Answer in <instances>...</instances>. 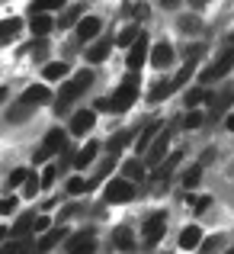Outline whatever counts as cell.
I'll return each instance as SVG.
<instances>
[{
    "label": "cell",
    "mask_w": 234,
    "mask_h": 254,
    "mask_svg": "<svg viewBox=\"0 0 234 254\" xmlns=\"http://www.w3.org/2000/svg\"><path fill=\"white\" fill-rule=\"evenodd\" d=\"M135 100H138V74L132 71V74L119 84V90L109 97V113H125Z\"/></svg>",
    "instance_id": "1"
},
{
    "label": "cell",
    "mask_w": 234,
    "mask_h": 254,
    "mask_svg": "<svg viewBox=\"0 0 234 254\" xmlns=\"http://www.w3.org/2000/svg\"><path fill=\"white\" fill-rule=\"evenodd\" d=\"M90 84H93V71H77L74 81H68V84L61 87V93H58V113L68 110L71 100H77V97H80V93H84Z\"/></svg>",
    "instance_id": "2"
},
{
    "label": "cell",
    "mask_w": 234,
    "mask_h": 254,
    "mask_svg": "<svg viewBox=\"0 0 234 254\" xmlns=\"http://www.w3.org/2000/svg\"><path fill=\"white\" fill-rule=\"evenodd\" d=\"M167 145H170V129H160L157 138H151V145L144 148V168H157L167 155Z\"/></svg>",
    "instance_id": "3"
},
{
    "label": "cell",
    "mask_w": 234,
    "mask_h": 254,
    "mask_svg": "<svg viewBox=\"0 0 234 254\" xmlns=\"http://www.w3.org/2000/svg\"><path fill=\"white\" fill-rule=\"evenodd\" d=\"M231 68H234V49H228L222 58H218V62H212L209 68L202 71V77H199V81H202V84H212V81H218V77L231 74Z\"/></svg>",
    "instance_id": "4"
},
{
    "label": "cell",
    "mask_w": 234,
    "mask_h": 254,
    "mask_svg": "<svg viewBox=\"0 0 234 254\" xmlns=\"http://www.w3.org/2000/svg\"><path fill=\"white\" fill-rule=\"evenodd\" d=\"M106 203H129L132 196H135V187H132V180H109L106 184Z\"/></svg>",
    "instance_id": "5"
},
{
    "label": "cell",
    "mask_w": 234,
    "mask_h": 254,
    "mask_svg": "<svg viewBox=\"0 0 234 254\" xmlns=\"http://www.w3.org/2000/svg\"><path fill=\"white\" fill-rule=\"evenodd\" d=\"M144 62H148V39L138 32V39L129 45V58H125V64H129V71H138Z\"/></svg>",
    "instance_id": "6"
},
{
    "label": "cell",
    "mask_w": 234,
    "mask_h": 254,
    "mask_svg": "<svg viewBox=\"0 0 234 254\" xmlns=\"http://www.w3.org/2000/svg\"><path fill=\"white\" fill-rule=\"evenodd\" d=\"M164 225H167V212H154V216H148V222H144V235H148V248H154V245L164 238Z\"/></svg>",
    "instance_id": "7"
},
{
    "label": "cell",
    "mask_w": 234,
    "mask_h": 254,
    "mask_svg": "<svg viewBox=\"0 0 234 254\" xmlns=\"http://www.w3.org/2000/svg\"><path fill=\"white\" fill-rule=\"evenodd\" d=\"M93 123H96V113L93 110H77L74 116H71V132H74V135H87V132L93 129Z\"/></svg>",
    "instance_id": "8"
},
{
    "label": "cell",
    "mask_w": 234,
    "mask_h": 254,
    "mask_svg": "<svg viewBox=\"0 0 234 254\" xmlns=\"http://www.w3.org/2000/svg\"><path fill=\"white\" fill-rule=\"evenodd\" d=\"M55 19L48 16V13H32V19H29V29H32V36L36 39H42V36H48L51 29H55Z\"/></svg>",
    "instance_id": "9"
},
{
    "label": "cell",
    "mask_w": 234,
    "mask_h": 254,
    "mask_svg": "<svg viewBox=\"0 0 234 254\" xmlns=\"http://www.w3.org/2000/svg\"><path fill=\"white\" fill-rule=\"evenodd\" d=\"M99 29H103V23H99L96 16H80V19H77V42H87V39H93Z\"/></svg>",
    "instance_id": "10"
},
{
    "label": "cell",
    "mask_w": 234,
    "mask_h": 254,
    "mask_svg": "<svg viewBox=\"0 0 234 254\" xmlns=\"http://www.w3.org/2000/svg\"><path fill=\"white\" fill-rule=\"evenodd\" d=\"M151 64H154V68H170V64H173L170 42H157L154 45V52H151Z\"/></svg>",
    "instance_id": "11"
},
{
    "label": "cell",
    "mask_w": 234,
    "mask_h": 254,
    "mask_svg": "<svg viewBox=\"0 0 234 254\" xmlns=\"http://www.w3.org/2000/svg\"><path fill=\"white\" fill-rule=\"evenodd\" d=\"M199 242H202V232H199V225H186V229L180 232V248H183V251L199 248Z\"/></svg>",
    "instance_id": "12"
},
{
    "label": "cell",
    "mask_w": 234,
    "mask_h": 254,
    "mask_svg": "<svg viewBox=\"0 0 234 254\" xmlns=\"http://www.w3.org/2000/svg\"><path fill=\"white\" fill-rule=\"evenodd\" d=\"M23 100H26V103H32V106L48 103V100H51V90H48V87H42V84H32V87H26Z\"/></svg>",
    "instance_id": "13"
},
{
    "label": "cell",
    "mask_w": 234,
    "mask_h": 254,
    "mask_svg": "<svg viewBox=\"0 0 234 254\" xmlns=\"http://www.w3.org/2000/svg\"><path fill=\"white\" fill-rule=\"evenodd\" d=\"M19 29H23V19H16V16L0 19V45L10 42V39H16V36H19Z\"/></svg>",
    "instance_id": "14"
},
{
    "label": "cell",
    "mask_w": 234,
    "mask_h": 254,
    "mask_svg": "<svg viewBox=\"0 0 234 254\" xmlns=\"http://www.w3.org/2000/svg\"><path fill=\"white\" fill-rule=\"evenodd\" d=\"M68 251H96V242L90 232H80V235L68 238Z\"/></svg>",
    "instance_id": "15"
},
{
    "label": "cell",
    "mask_w": 234,
    "mask_h": 254,
    "mask_svg": "<svg viewBox=\"0 0 234 254\" xmlns=\"http://www.w3.org/2000/svg\"><path fill=\"white\" fill-rule=\"evenodd\" d=\"M32 110H36V106H32V103H26V100L19 97V103H16V106H10L6 119H10V123H23V119H29V116H32Z\"/></svg>",
    "instance_id": "16"
},
{
    "label": "cell",
    "mask_w": 234,
    "mask_h": 254,
    "mask_svg": "<svg viewBox=\"0 0 234 254\" xmlns=\"http://www.w3.org/2000/svg\"><path fill=\"white\" fill-rule=\"evenodd\" d=\"M96 151H99V142H87L84 148L77 151L74 164H77V168H87V164H93V158H96Z\"/></svg>",
    "instance_id": "17"
},
{
    "label": "cell",
    "mask_w": 234,
    "mask_h": 254,
    "mask_svg": "<svg viewBox=\"0 0 234 254\" xmlns=\"http://www.w3.org/2000/svg\"><path fill=\"white\" fill-rule=\"evenodd\" d=\"M109 49H112V39H103V42H96L93 45L90 52H87V62H106V58H109Z\"/></svg>",
    "instance_id": "18"
},
{
    "label": "cell",
    "mask_w": 234,
    "mask_h": 254,
    "mask_svg": "<svg viewBox=\"0 0 234 254\" xmlns=\"http://www.w3.org/2000/svg\"><path fill=\"white\" fill-rule=\"evenodd\" d=\"M122 177H125V180H141V177H144V161H138V158L125 161V164H122Z\"/></svg>",
    "instance_id": "19"
},
{
    "label": "cell",
    "mask_w": 234,
    "mask_h": 254,
    "mask_svg": "<svg viewBox=\"0 0 234 254\" xmlns=\"http://www.w3.org/2000/svg\"><path fill=\"white\" fill-rule=\"evenodd\" d=\"M202 100H205V103H209V100H215V97H212V90H205V84H202V87H196V90H189V93H186V97H183V103H186V106H199V103H202Z\"/></svg>",
    "instance_id": "20"
},
{
    "label": "cell",
    "mask_w": 234,
    "mask_h": 254,
    "mask_svg": "<svg viewBox=\"0 0 234 254\" xmlns=\"http://www.w3.org/2000/svg\"><path fill=\"white\" fill-rule=\"evenodd\" d=\"M157 129H160V123H157V119H154V123H148V126L141 129V135H138V142H135V148L141 151V155H144V148L151 145V138H154V132H157Z\"/></svg>",
    "instance_id": "21"
},
{
    "label": "cell",
    "mask_w": 234,
    "mask_h": 254,
    "mask_svg": "<svg viewBox=\"0 0 234 254\" xmlns=\"http://www.w3.org/2000/svg\"><path fill=\"white\" fill-rule=\"evenodd\" d=\"M132 138H135V135H132L129 129H125V132H116V135L109 138V145H106V148H109V155H119V151H122L125 145L132 142Z\"/></svg>",
    "instance_id": "22"
},
{
    "label": "cell",
    "mask_w": 234,
    "mask_h": 254,
    "mask_svg": "<svg viewBox=\"0 0 234 254\" xmlns=\"http://www.w3.org/2000/svg\"><path fill=\"white\" fill-rule=\"evenodd\" d=\"M45 148L55 155V151H64V132L61 129H51L48 135H45Z\"/></svg>",
    "instance_id": "23"
},
{
    "label": "cell",
    "mask_w": 234,
    "mask_h": 254,
    "mask_svg": "<svg viewBox=\"0 0 234 254\" xmlns=\"http://www.w3.org/2000/svg\"><path fill=\"white\" fill-rule=\"evenodd\" d=\"M180 29L186 32V36H196L199 29H202V23H199V16H192V13H186V16H180Z\"/></svg>",
    "instance_id": "24"
},
{
    "label": "cell",
    "mask_w": 234,
    "mask_h": 254,
    "mask_svg": "<svg viewBox=\"0 0 234 254\" xmlns=\"http://www.w3.org/2000/svg\"><path fill=\"white\" fill-rule=\"evenodd\" d=\"M32 222H36V216H32V212H26V216H19V219H16V225L10 229V235H29Z\"/></svg>",
    "instance_id": "25"
},
{
    "label": "cell",
    "mask_w": 234,
    "mask_h": 254,
    "mask_svg": "<svg viewBox=\"0 0 234 254\" xmlns=\"http://www.w3.org/2000/svg\"><path fill=\"white\" fill-rule=\"evenodd\" d=\"M64 0H32V13H48V10H61Z\"/></svg>",
    "instance_id": "26"
},
{
    "label": "cell",
    "mask_w": 234,
    "mask_h": 254,
    "mask_svg": "<svg viewBox=\"0 0 234 254\" xmlns=\"http://www.w3.org/2000/svg\"><path fill=\"white\" fill-rule=\"evenodd\" d=\"M39 187H42V184H39V177H36V174H26V180H23V196L26 199H29V196H36V193H39Z\"/></svg>",
    "instance_id": "27"
},
{
    "label": "cell",
    "mask_w": 234,
    "mask_h": 254,
    "mask_svg": "<svg viewBox=\"0 0 234 254\" xmlns=\"http://www.w3.org/2000/svg\"><path fill=\"white\" fill-rule=\"evenodd\" d=\"M199 180H202V164H196V168H189L183 174V187H186V190H192Z\"/></svg>",
    "instance_id": "28"
},
{
    "label": "cell",
    "mask_w": 234,
    "mask_h": 254,
    "mask_svg": "<svg viewBox=\"0 0 234 254\" xmlns=\"http://www.w3.org/2000/svg\"><path fill=\"white\" fill-rule=\"evenodd\" d=\"M135 39H138V26H125V29L119 32V39H116V42L122 45V49H129V45L135 42Z\"/></svg>",
    "instance_id": "29"
},
{
    "label": "cell",
    "mask_w": 234,
    "mask_h": 254,
    "mask_svg": "<svg viewBox=\"0 0 234 254\" xmlns=\"http://www.w3.org/2000/svg\"><path fill=\"white\" fill-rule=\"evenodd\" d=\"M64 74H68V64H64V62L45 64V77H51V81H58V77H64Z\"/></svg>",
    "instance_id": "30"
},
{
    "label": "cell",
    "mask_w": 234,
    "mask_h": 254,
    "mask_svg": "<svg viewBox=\"0 0 234 254\" xmlns=\"http://www.w3.org/2000/svg\"><path fill=\"white\" fill-rule=\"evenodd\" d=\"M202 123H205V116H202L199 110H189V113L183 116V129H199Z\"/></svg>",
    "instance_id": "31"
},
{
    "label": "cell",
    "mask_w": 234,
    "mask_h": 254,
    "mask_svg": "<svg viewBox=\"0 0 234 254\" xmlns=\"http://www.w3.org/2000/svg\"><path fill=\"white\" fill-rule=\"evenodd\" d=\"M177 161H180V151H177V155H170L167 161H160V164H157V177H160V180H164V177H170V171L177 168Z\"/></svg>",
    "instance_id": "32"
},
{
    "label": "cell",
    "mask_w": 234,
    "mask_h": 254,
    "mask_svg": "<svg viewBox=\"0 0 234 254\" xmlns=\"http://www.w3.org/2000/svg\"><path fill=\"white\" fill-rule=\"evenodd\" d=\"M112 242H116V248H132V232L129 229H116V235H112Z\"/></svg>",
    "instance_id": "33"
},
{
    "label": "cell",
    "mask_w": 234,
    "mask_h": 254,
    "mask_svg": "<svg viewBox=\"0 0 234 254\" xmlns=\"http://www.w3.org/2000/svg\"><path fill=\"white\" fill-rule=\"evenodd\" d=\"M167 93H173V87H170V81H164V84L151 87V103H160V100H164Z\"/></svg>",
    "instance_id": "34"
},
{
    "label": "cell",
    "mask_w": 234,
    "mask_h": 254,
    "mask_svg": "<svg viewBox=\"0 0 234 254\" xmlns=\"http://www.w3.org/2000/svg\"><path fill=\"white\" fill-rule=\"evenodd\" d=\"M61 238H64V229H58V232H51V235H45L42 242H39V248H42V251H48V248H55V245L61 242Z\"/></svg>",
    "instance_id": "35"
},
{
    "label": "cell",
    "mask_w": 234,
    "mask_h": 254,
    "mask_svg": "<svg viewBox=\"0 0 234 254\" xmlns=\"http://www.w3.org/2000/svg\"><path fill=\"white\" fill-rule=\"evenodd\" d=\"M80 19V6H68V10L61 13V19H58V26H71V23H77Z\"/></svg>",
    "instance_id": "36"
},
{
    "label": "cell",
    "mask_w": 234,
    "mask_h": 254,
    "mask_svg": "<svg viewBox=\"0 0 234 254\" xmlns=\"http://www.w3.org/2000/svg\"><path fill=\"white\" fill-rule=\"evenodd\" d=\"M26 174H29V171H26V168H16V171H13V174H10V180H6V187H23V180H26Z\"/></svg>",
    "instance_id": "37"
},
{
    "label": "cell",
    "mask_w": 234,
    "mask_h": 254,
    "mask_svg": "<svg viewBox=\"0 0 234 254\" xmlns=\"http://www.w3.org/2000/svg\"><path fill=\"white\" fill-rule=\"evenodd\" d=\"M209 206H212V196H196V199H192V209H196V216H202Z\"/></svg>",
    "instance_id": "38"
},
{
    "label": "cell",
    "mask_w": 234,
    "mask_h": 254,
    "mask_svg": "<svg viewBox=\"0 0 234 254\" xmlns=\"http://www.w3.org/2000/svg\"><path fill=\"white\" fill-rule=\"evenodd\" d=\"M16 209V199L13 196H6V199H0V216H10V212Z\"/></svg>",
    "instance_id": "39"
},
{
    "label": "cell",
    "mask_w": 234,
    "mask_h": 254,
    "mask_svg": "<svg viewBox=\"0 0 234 254\" xmlns=\"http://www.w3.org/2000/svg\"><path fill=\"white\" fill-rule=\"evenodd\" d=\"M84 190H87V180H80V177H74L68 184V193H74V196H77V193H84Z\"/></svg>",
    "instance_id": "40"
},
{
    "label": "cell",
    "mask_w": 234,
    "mask_h": 254,
    "mask_svg": "<svg viewBox=\"0 0 234 254\" xmlns=\"http://www.w3.org/2000/svg\"><path fill=\"white\" fill-rule=\"evenodd\" d=\"M202 52H205V45H189V49H186V62H196Z\"/></svg>",
    "instance_id": "41"
},
{
    "label": "cell",
    "mask_w": 234,
    "mask_h": 254,
    "mask_svg": "<svg viewBox=\"0 0 234 254\" xmlns=\"http://www.w3.org/2000/svg\"><path fill=\"white\" fill-rule=\"evenodd\" d=\"M222 245H225V238H205V242H202V248H205V251H218Z\"/></svg>",
    "instance_id": "42"
},
{
    "label": "cell",
    "mask_w": 234,
    "mask_h": 254,
    "mask_svg": "<svg viewBox=\"0 0 234 254\" xmlns=\"http://www.w3.org/2000/svg\"><path fill=\"white\" fill-rule=\"evenodd\" d=\"M26 248H29L26 242H13V245H3L0 251H6V254H16V251H26Z\"/></svg>",
    "instance_id": "43"
},
{
    "label": "cell",
    "mask_w": 234,
    "mask_h": 254,
    "mask_svg": "<svg viewBox=\"0 0 234 254\" xmlns=\"http://www.w3.org/2000/svg\"><path fill=\"white\" fill-rule=\"evenodd\" d=\"M51 180H55V168H45V174L39 177V184H42V187H51Z\"/></svg>",
    "instance_id": "44"
},
{
    "label": "cell",
    "mask_w": 234,
    "mask_h": 254,
    "mask_svg": "<svg viewBox=\"0 0 234 254\" xmlns=\"http://www.w3.org/2000/svg\"><path fill=\"white\" fill-rule=\"evenodd\" d=\"M48 225H51V219H36V222H32V232H45V229H48Z\"/></svg>",
    "instance_id": "45"
},
{
    "label": "cell",
    "mask_w": 234,
    "mask_h": 254,
    "mask_svg": "<svg viewBox=\"0 0 234 254\" xmlns=\"http://www.w3.org/2000/svg\"><path fill=\"white\" fill-rule=\"evenodd\" d=\"M48 155H51V151H48V148H45V145H42V148H39L36 155H32V161H36V164H42V161H45V158H48Z\"/></svg>",
    "instance_id": "46"
},
{
    "label": "cell",
    "mask_w": 234,
    "mask_h": 254,
    "mask_svg": "<svg viewBox=\"0 0 234 254\" xmlns=\"http://www.w3.org/2000/svg\"><path fill=\"white\" fill-rule=\"evenodd\" d=\"M96 110L99 113H109V100H96Z\"/></svg>",
    "instance_id": "47"
},
{
    "label": "cell",
    "mask_w": 234,
    "mask_h": 254,
    "mask_svg": "<svg viewBox=\"0 0 234 254\" xmlns=\"http://www.w3.org/2000/svg\"><path fill=\"white\" fill-rule=\"evenodd\" d=\"M212 161H215V151L209 148V151H205V155H202V164H212Z\"/></svg>",
    "instance_id": "48"
},
{
    "label": "cell",
    "mask_w": 234,
    "mask_h": 254,
    "mask_svg": "<svg viewBox=\"0 0 234 254\" xmlns=\"http://www.w3.org/2000/svg\"><path fill=\"white\" fill-rule=\"evenodd\" d=\"M189 3H192V10H202V6L212 3V0H189Z\"/></svg>",
    "instance_id": "49"
},
{
    "label": "cell",
    "mask_w": 234,
    "mask_h": 254,
    "mask_svg": "<svg viewBox=\"0 0 234 254\" xmlns=\"http://www.w3.org/2000/svg\"><path fill=\"white\" fill-rule=\"evenodd\" d=\"M177 3H180V0H160V6H164V10H173Z\"/></svg>",
    "instance_id": "50"
},
{
    "label": "cell",
    "mask_w": 234,
    "mask_h": 254,
    "mask_svg": "<svg viewBox=\"0 0 234 254\" xmlns=\"http://www.w3.org/2000/svg\"><path fill=\"white\" fill-rule=\"evenodd\" d=\"M225 126H228V129L234 132V113H231V116H228V119H225Z\"/></svg>",
    "instance_id": "51"
},
{
    "label": "cell",
    "mask_w": 234,
    "mask_h": 254,
    "mask_svg": "<svg viewBox=\"0 0 234 254\" xmlns=\"http://www.w3.org/2000/svg\"><path fill=\"white\" fill-rule=\"evenodd\" d=\"M10 235V229H3V225H0V245H3V238Z\"/></svg>",
    "instance_id": "52"
},
{
    "label": "cell",
    "mask_w": 234,
    "mask_h": 254,
    "mask_svg": "<svg viewBox=\"0 0 234 254\" xmlns=\"http://www.w3.org/2000/svg\"><path fill=\"white\" fill-rule=\"evenodd\" d=\"M0 100H6V87H0Z\"/></svg>",
    "instance_id": "53"
},
{
    "label": "cell",
    "mask_w": 234,
    "mask_h": 254,
    "mask_svg": "<svg viewBox=\"0 0 234 254\" xmlns=\"http://www.w3.org/2000/svg\"><path fill=\"white\" fill-rule=\"evenodd\" d=\"M231 39H234V36H231Z\"/></svg>",
    "instance_id": "54"
}]
</instances>
